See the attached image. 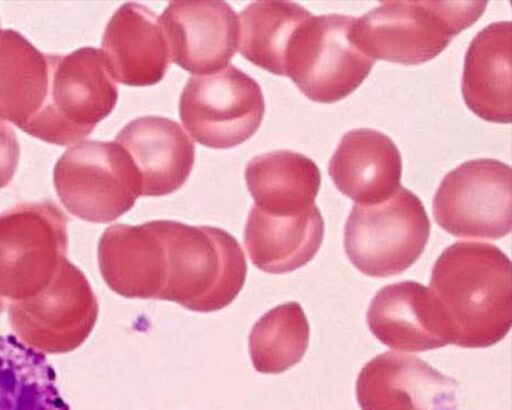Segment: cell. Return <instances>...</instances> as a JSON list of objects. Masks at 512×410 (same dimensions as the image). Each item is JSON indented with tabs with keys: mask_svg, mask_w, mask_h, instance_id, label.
I'll return each instance as SVG.
<instances>
[{
	"mask_svg": "<svg viewBox=\"0 0 512 410\" xmlns=\"http://www.w3.org/2000/svg\"><path fill=\"white\" fill-rule=\"evenodd\" d=\"M511 262L498 247L458 241L436 260L429 289L441 309L449 344L485 348L512 324Z\"/></svg>",
	"mask_w": 512,
	"mask_h": 410,
	"instance_id": "6da1fadb",
	"label": "cell"
},
{
	"mask_svg": "<svg viewBox=\"0 0 512 410\" xmlns=\"http://www.w3.org/2000/svg\"><path fill=\"white\" fill-rule=\"evenodd\" d=\"M153 224L164 246V285L158 299L212 312L236 298L245 283L247 262L230 233L171 220Z\"/></svg>",
	"mask_w": 512,
	"mask_h": 410,
	"instance_id": "7a4b0ae2",
	"label": "cell"
},
{
	"mask_svg": "<svg viewBox=\"0 0 512 410\" xmlns=\"http://www.w3.org/2000/svg\"><path fill=\"white\" fill-rule=\"evenodd\" d=\"M488 1H380L356 18L353 38L372 59L404 65L425 63L474 24Z\"/></svg>",
	"mask_w": 512,
	"mask_h": 410,
	"instance_id": "3957f363",
	"label": "cell"
},
{
	"mask_svg": "<svg viewBox=\"0 0 512 410\" xmlns=\"http://www.w3.org/2000/svg\"><path fill=\"white\" fill-rule=\"evenodd\" d=\"M46 100L23 131L45 142L71 145L87 137L114 109L118 87L100 49L50 55Z\"/></svg>",
	"mask_w": 512,
	"mask_h": 410,
	"instance_id": "277c9868",
	"label": "cell"
},
{
	"mask_svg": "<svg viewBox=\"0 0 512 410\" xmlns=\"http://www.w3.org/2000/svg\"><path fill=\"white\" fill-rule=\"evenodd\" d=\"M429 236L430 220L421 200L400 186L381 203L353 206L345 225L344 247L359 271L384 278L411 267Z\"/></svg>",
	"mask_w": 512,
	"mask_h": 410,
	"instance_id": "5b68a950",
	"label": "cell"
},
{
	"mask_svg": "<svg viewBox=\"0 0 512 410\" xmlns=\"http://www.w3.org/2000/svg\"><path fill=\"white\" fill-rule=\"evenodd\" d=\"M55 190L72 215L108 223L129 211L141 195L139 173L117 142L82 141L56 162Z\"/></svg>",
	"mask_w": 512,
	"mask_h": 410,
	"instance_id": "8992f818",
	"label": "cell"
},
{
	"mask_svg": "<svg viewBox=\"0 0 512 410\" xmlns=\"http://www.w3.org/2000/svg\"><path fill=\"white\" fill-rule=\"evenodd\" d=\"M67 221L52 201L0 214V297L24 300L48 286L66 258Z\"/></svg>",
	"mask_w": 512,
	"mask_h": 410,
	"instance_id": "52a82bcc",
	"label": "cell"
},
{
	"mask_svg": "<svg viewBox=\"0 0 512 410\" xmlns=\"http://www.w3.org/2000/svg\"><path fill=\"white\" fill-rule=\"evenodd\" d=\"M356 17L327 14L307 19L299 28L286 61L285 76L309 99L333 103L352 93L375 60L353 38Z\"/></svg>",
	"mask_w": 512,
	"mask_h": 410,
	"instance_id": "ba28073f",
	"label": "cell"
},
{
	"mask_svg": "<svg viewBox=\"0 0 512 410\" xmlns=\"http://www.w3.org/2000/svg\"><path fill=\"white\" fill-rule=\"evenodd\" d=\"M264 113L261 87L232 64L191 76L179 100L186 130L198 143L216 149L232 148L253 136Z\"/></svg>",
	"mask_w": 512,
	"mask_h": 410,
	"instance_id": "9c48e42d",
	"label": "cell"
},
{
	"mask_svg": "<svg viewBox=\"0 0 512 410\" xmlns=\"http://www.w3.org/2000/svg\"><path fill=\"white\" fill-rule=\"evenodd\" d=\"M9 322L16 338L40 353H68L93 330L97 298L80 269L66 258L51 282L36 295L11 301Z\"/></svg>",
	"mask_w": 512,
	"mask_h": 410,
	"instance_id": "30bf717a",
	"label": "cell"
},
{
	"mask_svg": "<svg viewBox=\"0 0 512 410\" xmlns=\"http://www.w3.org/2000/svg\"><path fill=\"white\" fill-rule=\"evenodd\" d=\"M511 168L499 160L466 161L447 173L433 199L437 224L456 237L496 240L512 227Z\"/></svg>",
	"mask_w": 512,
	"mask_h": 410,
	"instance_id": "8fae6325",
	"label": "cell"
},
{
	"mask_svg": "<svg viewBox=\"0 0 512 410\" xmlns=\"http://www.w3.org/2000/svg\"><path fill=\"white\" fill-rule=\"evenodd\" d=\"M361 410H457L458 383L419 357L393 351L367 362L356 380Z\"/></svg>",
	"mask_w": 512,
	"mask_h": 410,
	"instance_id": "7c38bea8",
	"label": "cell"
},
{
	"mask_svg": "<svg viewBox=\"0 0 512 410\" xmlns=\"http://www.w3.org/2000/svg\"><path fill=\"white\" fill-rule=\"evenodd\" d=\"M159 20L171 60L195 75L226 67L238 49V16L224 1H172Z\"/></svg>",
	"mask_w": 512,
	"mask_h": 410,
	"instance_id": "4fadbf2b",
	"label": "cell"
},
{
	"mask_svg": "<svg viewBox=\"0 0 512 410\" xmlns=\"http://www.w3.org/2000/svg\"><path fill=\"white\" fill-rule=\"evenodd\" d=\"M366 320L371 333L391 349L422 352L449 344L446 321L433 294L415 281L381 288Z\"/></svg>",
	"mask_w": 512,
	"mask_h": 410,
	"instance_id": "5bb4252c",
	"label": "cell"
},
{
	"mask_svg": "<svg viewBox=\"0 0 512 410\" xmlns=\"http://www.w3.org/2000/svg\"><path fill=\"white\" fill-rule=\"evenodd\" d=\"M101 51L113 79L129 86L160 82L171 61L159 17L138 3L116 10L106 25Z\"/></svg>",
	"mask_w": 512,
	"mask_h": 410,
	"instance_id": "9a60e30c",
	"label": "cell"
},
{
	"mask_svg": "<svg viewBox=\"0 0 512 410\" xmlns=\"http://www.w3.org/2000/svg\"><path fill=\"white\" fill-rule=\"evenodd\" d=\"M132 159L141 195L163 196L188 179L195 160L193 140L174 120L143 116L130 121L115 137Z\"/></svg>",
	"mask_w": 512,
	"mask_h": 410,
	"instance_id": "2e32d148",
	"label": "cell"
},
{
	"mask_svg": "<svg viewBox=\"0 0 512 410\" xmlns=\"http://www.w3.org/2000/svg\"><path fill=\"white\" fill-rule=\"evenodd\" d=\"M329 175L338 190L359 205H374L398 190L401 155L384 133L367 128L347 132L332 155Z\"/></svg>",
	"mask_w": 512,
	"mask_h": 410,
	"instance_id": "e0dca14e",
	"label": "cell"
},
{
	"mask_svg": "<svg viewBox=\"0 0 512 410\" xmlns=\"http://www.w3.org/2000/svg\"><path fill=\"white\" fill-rule=\"evenodd\" d=\"M98 263L108 287L126 298L158 299L164 285V247L153 221L114 224L98 244Z\"/></svg>",
	"mask_w": 512,
	"mask_h": 410,
	"instance_id": "ac0fdd59",
	"label": "cell"
},
{
	"mask_svg": "<svg viewBox=\"0 0 512 410\" xmlns=\"http://www.w3.org/2000/svg\"><path fill=\"white\" fill-rule=\"evenodd\" d=\"M511 44V22H494L477 33L465 55V104L488 122H511Z\"/></svg>",
	"mask_w": 512,
	"mask_h": 410,
	"instance_id": "d6986e66",
	"label": "cell"
},
{
	"mask_svg": "<svg viewBox=\"0 0 512 410\" xmlns=\"http://www.w3.org/2000/svg\"><path fill=\"white\" fill-rule=\"evenodd\" d=\"M324 237V220L316 205L290 216L251 208L244 243L252 263L273 274L294 271L314 258Z\"/></svg>",
	"mask_w": 512,
	"mask_h": 410,
	"instance_id": "ffe728a7",
	"label": "cell"
},
{
	"mask_svg": "<svg viewBox=\"0 0 512 410\" xmlns=\"http://www.w3.org/2000/svg\"><path fill=\"white\" fill-rule=\"evenodd\" d=\"M245 181L254 205L269 214L290 216L315 205L321 173L309 157L291 150H275L248 162Z\"/></svg>",
	"mask_w": 512,
	"mask_h": 410,
	"instance_id": "44dd1931",
	"label": "cell"
},
{
	"mask_svg": "<svg viewBox=\"0 0 512 410\" xmlns=\"http://www.w3.org/2000/svg\"><path fill=\"white\" fill-rule=\"evenodd\" d=\"M50 70V54L19 32L0 29V119L23 129L44 105Z\"/></svg>",
	"mask_w": 512,
	"mask_h": 410,
	"instance_id": "7402d4cb",
	"label": "cell"
},
{
	"mask_svg": "<svg viewBox=\"0 0 512 410\" xmlns=\"http://www.w3.org/2000/svg\"><path fill=\"white\" fill-rule=\"evenodd\" d=\"M313 14L288 1H256L238 16L239 51L253 64L285 76L292 42L303 23Z\"/></svg>",
	"mask_w": 512,
	"mask_h": 410,
	"instance_id": "603a6c76",
	"label": "cell"
},
{
	"mask_svg": "<svg viewBox=\"0 0 512 410\" xmlns=\"http://www.w3.org/2000/svg\"><path fill=\"white\" fill-rule=\"evenodd\" d=\"M45 355L0 335V410H69Z\"/></svg>",
	"mask_w": 512,
	"mask_h": 410,
	"instance_id": "cb8c5ba5",
	"label": "cell"
},
{
	"mask_svg": "<svg viewBox=\"0 0 512 410\" xmlns=\"http://www.w3.org/2000/svg\"><path fill=\"white\" fill-rule=\"evenodd\" d=\"M310 328L297 302H287L265 313L252 327L249 353L256 371L282 373L303 358Z\"/></svg>",
	"mask_w": 512,
	"mask_h": 410,
	"instance_id": "d4e9b609",
	"label": "cell"
},
{
	"mask_svg": "<svg viewBox=\"0 0 512 410\" xmlns=\"http://www.w3.org/2000/svg\"><path fill=\"white\" fill-rule=\"evenodd\" d=\"M19 156L20 147L13 129L0 119V189L12 180Z\"/></svg>",
	"mask_w": 512,
	"mask_h": 410,
	"instance_id": "484cf974",
	"label": "cell"
},
{
	"mask_svg": "<svg viewBox=\"0 0 512 410\" xmlns=\"http://www.w3.org/2000/svg\"><path fill=\"white\" fill-rule=\"evenodd\" d=\"M4 307H5L4 301H3L2 297H0V315H1L2 311L4 310Z\"/></svg>",
	"mask_w": 512,
	"mask_h": 410,
	"instance_id": "4316f807",
	"label": "cell"
}]
</instances>
